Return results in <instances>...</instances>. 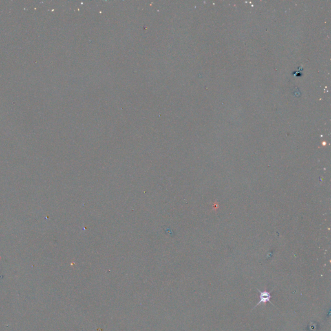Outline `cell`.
<instances>
[{
	"label": "cell",
	"mask_w": 331,
	"mask_h": 331,
	"mask_svg": "<svg viewBox=\"0 0 331 331\" xmlns=\"http://www.w3.org/2000/svg\"><path fill=\"white\" fill-rule=\"evenodd\" d=\"M256 289L257 290V291L259 292V301L257 303V305L255 306L254 307L253 309H254V308H256L259 305H261V303H266V302H269L270 303L274 306V307H276V306H275L270 301V299L272 297V296L270 295L271 292L273 290H272L271 291H266V290H264V291H261L260 290H259L257 288H256Z\"/></svg>",
	"instance_id": "6da1fadb"
}]
</instances>
